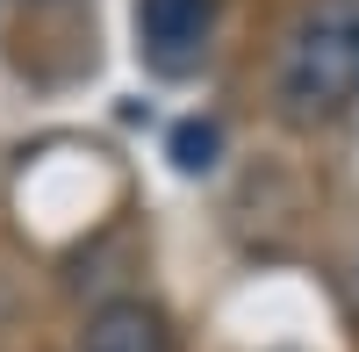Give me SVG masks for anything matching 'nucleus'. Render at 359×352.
I'll list each match as a JSON object with an SVG mask.
<instances>
[{
    "mask_svg": "<svg viewBox=\"0 0 359 352\" xmlns=\"http://www.w3.org/2000/svg\"><path fill=\"white\" fill-rule=\"evenodd\" d=\"M273 101L287 123H338L359 108V0H309L273 57Z\"/></svg>",
    "mask_w": 359,
    "mask_h": 352,
    "instance_id": "f257e3e1",
    "label": "nucleus"
},
{
    "mask_svg": "<svg viewBox=\"0 0 359 352\" xmlns=\"http://www.w3.org/2000/svg\"><path fill=\"white\" fill-rule=\"evenodd\" d=\"M208 29H216V0H137V43L151 57V72L165 79L201 65Z\"/></svg>",
    "mask_w": 359,
    "mask_h": 352,
    "instance_id": "f03ea898",
    "label": "nucleus"
},
{
    "mask_svg": "<svg viewBox=\"0 0 359 352\" xmlns=\"http://www.w3.org/2000/svg\"><path fill=\"white\" fill-rule=\"evenodd\" d=\"M345 273H352V295H359V245H352V266H345Z\"/></svg>",
    "mask_w": 359,
    "mask_h": 352,
    "instance_id": "39448f33",
    "label": "nucleus"
},
{
    "mask_svg": "<svg viewBox=\"0 0 359 352\" xmlns=\"http://www.w3.org/2000/svg\"><path fill=\"white\" fill-rule=\"evenodd\" d=\"M216 158H223V130L201 123V115H187V123L172 130V165H180V172H208Z\"/></svg>",
    "mask_w": 359,
    "mask_h": 352,
    "instance_id": "20e7f679",
    "label": "nucleus"
},
{
    "mask_svg": "<svg viewBox=\"0 0 359 352\" xmlns=\"http://www.w3.org/2000/svg\"><path fill=\"white\" fill-rule=\"evenodd\" d=\"M79 352H172V331H165V316L151 302H108L86 316V331H79Z\"/></svg>",
    "mask_w": 359,
    "mask_h": 352,
    "instance_id": "7ed1b4c3",
    "label": "nucleus"
}]
</instances>
